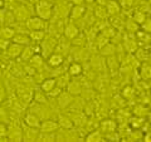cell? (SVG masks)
Instances as JSON below:
<instances>
[{"mask_svg": "<svg viewBox=\"0 0 151 142\" xmlns=\"http://www.w3.org/2000/svg\"><path fill=\"white\" fill-rule=\"evenodd\" d=\"M8 133V130H6V126L4 125V123H0V138L1 137H4Z\"/></svg>", "mask_w": 151, "mask_h": 142, "instance_id": "obj_31", "label": "cell"}, {"mask_svg": "<svg viewBox=\"0 0 151 142\" xmlns=\"http://www.w3.org/2000/svg\"><path fill=\"white\" fill-rule=\"evenodd\" d=\"M14 35H15V33H14V30L10 29V28H4V29L0 32V37L5 38V39H10Z\"/></svg>", "mask_w": 151, "mask_h": 142, "instance_id": "obj_22", "label": "cell"}, {"mask_svg": "<svg viewBox=\"0 0 151 142\" xmlns=\"http://www.w3.org/2000/svg\"><path fill=\"white\" fill-rule=\"evenodd\" d=\"M113 45H111V44H106L105 47H102V54H106V55H111V54H113Z\"/></svg>", "mask_w": 151, "mask_h": 142, "instance_id": "obj_26", "label": "cell"}, {"mask_svg": "<svg viewBox=\"0 0 151 142\" xmlns=\"http://www.w3.org/2000/svg\"><path fill=\"white\" fill-rule=\"evenodd\" d=\"M142 123H144V120L137 118V117H136V118H131V120H130V125H131L132 128H140Z\"/></svg>", "mask_w": 151, "mask_h": 142, "instance_id": "obj_24", "label": "cell"}, {"mask_svg": "<svg viewBox=\"0 0 151 142\" xmlns=\"http://www.w3.org/2000/svg\"><path fill=\"white\" fill-rule=\"evenodd\" d=\"M141 28L144 29V32H151V19H146V20L141 24Z\"/></svg>", "mask_w": 151, "mask_h": 142, "instance_id": "obj_30", "label": "cell"}, {"mask_svg": "<svg viewBox=\"0 0 151 142\" xmlns=\"http://www.w3.org/2000/svg\"><path fill=\"white\" fill-rule=\"evenodd\" d=\"M57 127H58V123L52 120H47L40 123V130L42 132H45V133H53L57 130Z\"/></svg>", "mask_w": 151, "mask_h": 142, "instance_id": "obj_5", "label": "cell"}, {"mask_svg": "<svg viewBox=\"0 0 151 142\" xmlns=\"http://www.w3.org/2000/svg\"><path fill=\"white\" fill-rule=\"evenodd\" d=\"M68 72H69V74H70V75H74V77H77V75L82 74V72H83V68H82V65L79 64V63L74 62V63H72V64L69 65Z\"/></svg>", "mask_w": 151, "mask_h": 142, "instance_id": "obj_12", "label": "cell"}, {"mask_svg": "<svg viewBox=\"0 0 151 142\" xmlns=\"http://www.w3.org/2000/svg\"><path fill=\"white\" fill-rule=\"evenodd\" d=\"M84 0H72V3L74 4V5H82Z\"/></svg>", "mask_w": 151, "mask_h": 142, "instance_id": "obj_35", "label": "cell"}, {"mask_svg": "<svg viewBox=\"0 0 151 142\" xmlns=\"http://www.w3.org/2000/svg\"><path fill=\"white\" fill-rule=\"evenodd\" d=\"M59 125L62 126L63 128H72L73 122L70 121L68 117H65V116H60V117H59Z\"/></svg>", "mask_w": 151, "mask_h": 142, "instance_id": "obj_19", "label": "cell"}, {"mask_svg": "<svg viewBox=\"0 0 151 142\" xmlns=\"http://www.w3.org/2000/svg\"><path fill=\"white\" fill-rule=\"evenodd\" d=\"M125 47L127 48V50H129V52L136 50V43H135V42H132L131 39H127V40L125 42Z\"/></svg>", "mask_w": 151, "mask_h": 142, "instance_id": "obj_28", "label": "cell"}, {"mask_svg": "<svg viewBox=\"0 0 151 142\" xmlns=\"http://www.w3.org/2000/svg\"><path fill=\"white\" fill-rule=\"evenodd\" d=\"M10 44L9 43V40H6V39H1L0 38V48L1 49H5V48H8V45Z\"/></svg>", "mask_w": 151, "mask_h": 142, "instance_id": "obj_32", "label": "cell"}, {"mask_svg": "<svg viewBox=\"0 0 151 142\" xmlns=\"http://www.w3.org/2000/svg\"><path fill=\"white\" fill-rule=\"evenodd\" d=\"M25 123L32 127V128H38V127H40V122H39V118L34 115H27L25 116Z\"/></svg>", "mask_w": 151, "mask_h": 142, "instance_id": "obj_7", "label": "cell"}, {"mask_svg": "<svg viewBox=\"0 0 151 142\" xmlns=\"http://www.w3.org/2000/svg\"><path fill=\"white\" fill-rule=\"evenodd\" d=\"M106 9L108 11V15L115 16V15H119L120 14L121 5H120L119 1H116V0H110V1L106 4Z\"/></svg>", "mask_w": 151, "mask_h": 142, "instance_id": "obj_4", "label": "cell"}, {"mask_svg": "<svg viewBox=\"0 0 151 142\" xmlns=\"http://www.w3.org/2000/svg\"><path fill=\"white\" fill-rule=\"evenodd\" d=\"M110 1V0H96V3L98 5H102V6H106V4Z\"/></svg>", "mask_w": 151, "mask_h": 142, "instance_id": "obj_33", "label": "cell"}, {"mask_svg": "<svg viewBox=\"0 0 151 142\" xmlns=\"http://www.w3.org/2000/svg\"><path fill=\"white\" fill-rule=\"evenodd\" d=\"M35 11L38 14V16L44 19V20H49L52 16V4L45 0H38L35 3Z\"/></svg>", "mask_w": 151, "mask_h": 142, "instance_id": "obj_1", "label": "cell"}, {"mask_svg": "<svg viewBox=\"0 0 151 142\" xmlns=\"http://www.w3.org/2000/svg\"><path fill=\"white\" fill-rule=\"evenodd\" d=\"M68 92L70 94H79L81 93V86L78 82H70L68 84Z\"/></svg>", "mask_w": 151, "mask_h": 142, "instance_id": "obj_17", "label": "cell"}, {"mask_svg": "<svg viewBox=\"0 0 151 142\" xmlns=\"http://www.w3.org/2000/svg\"><path fill=\"white\" fill-rule=\"evenodd\" d=\"M86 3H88V4H91V3H93V1H96V0H84Z\"/></svg>", "mask_w": 151, "mask_h": 142, "instance_id": "obj_37", "label": "cell"}, {"mask_svg": "<svg viewBox=\"0 0 151 142\" xmlns=\"http://www.w3.org/2000/svg\"><path fill=\"white\" fill-rule=\"evenodd\" d=\"M23 49H24V48L22 47V44L12 43V44L8 45V48H6V54L10 57V58H17V57L22 55Z\"/></svg>", "mask_w": 151, "mask_h": 142, "instance_id": "obj_3", "label": "cell"}, {"mask_svg": "<svg viewBox=\"0 0 151 142\" xmlns=\"http://www.w3.org/2000/svg\"><path fill=\"white\" fill-rule=\"evenodd\" d=\"M29 1H32V3H37L38 0H29Z\"/></svg>", "mask_w": 151, "mask_h": 142, "instance_id": "obj_38", "label": "cell"}, {"mask_svg": "<svg viewBox=\"0 0 151 142\" xmlns=\"http://www.w3.org/2000/svg\"><path fill=\"white\" fill-rule=\"evenodd\" d=\"M134 20L137 23V24H142V23L146 20V15L142 13V11H136L135 14H134Z\"/></svg>", "mask_w": 151, "mask_h": 142, "instance_id": "obj_23", "label": "cell"}, {"mask_svg": "<svg viewBox=\"0 0 151 142\" xmlns=\"http://www.w3.org/2000/svg\"><path fill=\"white\" fill-rule=\"evenodd\" d=\"M13 42L14 43H18V44H22V45H27V44H29V37L28 35H24V34H15L13 38Z\"/></svg>", "mask_w": 151, "mask_h": 142, "instance_id": "obj_14", "label": "cell"}, {"mask_svg": "<svg viewBox=\"0 0 151 142\" xmlns=\"http://www.w3.org/2000/svg\"><path fill=\"white\" fill-rule=\"evenodd\" d=\"M27 16H28V11H27V8H24V6H20L15 11V18L18 20H24Z\"/></svg>", "mask_w": 151, "mask_h": 142, "instance_id": "obj_20", "label": "cell"}, {"mask_svg": "<svg viewBox=\"0 0 151 142\" xmlns=\"http://www.w3.org/2000/svg\"><path fill=\"white\" fill-rule=\"evenodd\" d=\"M86 141L87 142H100V141H102V133L100 131H93V132H91L88 136H86Z\"/></svg>", "mask_w": 151, "mask_h": 142, "instance_id": "obj_15", "label": "cell"}, {"mask_svg": "<svg viewBox=\"0 0 151 142\" xmlns=\"http://www.w3.org/2000/svg\"><path fill=\"white\" fill-rule=\"evenodd\" d=\"M134 4H135V0H120L121 8H125V9L132 8V5H134Z\"/></svg>", "mask_w": 151, "mask_h": 142, "instance_id": "obj_27", "label": "cell"}, {"mask_svg": "<svg viewBox=\"0 0 151 142\" xmlns=\"http://www.w3.org/2000/svg\"><path fill=\"white\" fill-rule=\"evenodd\" d=\"M116 122L112 121V120H106V121H102L101 123V130L105 132L106 135L108 133H112V132H116Z\"/></svg>", "mask_w": 151, "mask_h": 142, "instance_id": "obj_6", "label": "cell"}, {"mask_svg": "<svg viewBox=\"0 0 151 142\" xmlns=\"http://www.w3.org/2000/svg\"><path fill=\"white\" fill-rule=\"evenodd\" d=\"M94 13H96V16L98 18H106L108 15L106 6H102V5H98L97 9H94Z\"/></svg>", "mask_w": 151, "mask_h": 142, "instance_id": "obj_21", "label": "cell"}, {"mask_svg": "<svg viewBox=\"0 0 151 142\" xmlns=\"http://www.w3.org/2000/svg\"><path fill=\"white\" fill-rule=\"evenodd\" d=\"M43 20L44 19H42L39 16L29 18L28 19V22H27V28L28 29H30V30H40V29H43V28L45 27Z\"/></svg>", "mask_w": 151, "mask_h": 142, "instance_id": "obj_2", "label": "cell"}, {"mask_svg": "<svg viewBox=\"0 0 151 142\" xmlns=\"http://www.w3.org/2000/svg\"><path fill=\"white\" fill-rule=\"evenodd\" d=\"M84 11H86L84 6H82V5H74L72 8V10H70V18H72V19H79L84 14Z\"/></svg>", "mask_w": 151, "mask_h": 142, "instance_id": "obj_11", "label": "cell"}, {"mask_svg": "<svg viewBox=\"0 0 151 142\" xmlns=\"http://www.w3.org/2000/svg\"><path fill=\"white\" fill-rule=\"evenodd\" d=\"M47 62H48V64L50 67H58V65H60L63 63V57L60 54H52Z\"/></svg>", "mask_w": 151, "mask_h": 142, "instance_id": "obj_8", "label": "cell"}, {"mask_svg": "<svg viewBox=\"0 0 151 142\" xmlns=\"http://www.w3.org/2000/svg\"><path fill=\"white\" fill-rule=\"evenodd\" d=\"M44 35H45V33L43 30H32L30 39L34 40V42H40L44 38Z\"/></svg>", "mask_w": 151, "mask_h": 142, "instance_id": "obj_18", "label": "cell"}, {"mask_svg": "<svg viewBox=\"0 0 151 142\" xmlns=\"http://www.w3.org/2000/svg\"><path fill=\"white\" fill-rule=\"evenodd\" d=\"M122 96H124L125 98H131L132 96H134V91H132V88L131 87H125L124 88V91H122Z\"/></svg>", "mask_w": 151, "mask_h": 142, "instance_id": "obj_29", "label": "cell"}, {"mask_svg": "<svg viewBox=\"0 0 151 142\" xmlns=\"http://www.w3.org/2000/svg\"><path fill=\"white\" fill-rule=\"evenodd\" d=\"M55 83H57V80L55 79H45L43 83H42V91L45 92V93H49L50 91H53L54 87H55Z\"/></svg>", "mask_w": 151, "mask_h": 142, "instance_id": "obj_9", "label": "cell"}, {"mask_svg": "<svg viewBox=\"0 0 151 142\" xmlns=\"http://www.w3.org/2000/svg\"><path fill=\"white\" fill-rule=\"evenodd\" d=\"M29 63H30V65L33 68H39L42 64H43V58H42L40 55H38V54H35V55H33L32 58H30V60H29Z\"/></svg>", "mask_w": 151, "mask_h": 142, "instance_id": "obj_16", "label": "cell"}, {"mask_svg": "<svg viewBox=\"0 0 151 142\" xmlns=\"http://www.w3.org/2000/svg\"><path fill=\"white\" fill-rule=\"evenodd\" d=\"M72 102V97H70V93H60V96H59V99H58V105L64 108V107H67L69 103Z\"/></svg>", "mask_w": 151, "mask_h": 142, "instance_id": "obj_10", "label": "cell"}, {"mask_svg": "<svg viewBox=\"0 0 151 142\" xmlns=\"http://www.w3.org/2000/svg\"><path fill=\"white\" fill-rule=\"evenodd\" d=\"M4 6V0H0V9Z\"/></svg>", "mask_w": 151, "mask_h": 142, "instance_id": "obj_36", "label": "cell"}, {"mask_svg": "<svg viewBox=\"0 0 151 142\" xmlns=\"http://www.w3.org/2000/svg\"><path fill=\"white\" fill-rule=\"evenodd\" d=\"M144 140H145L146 142H151V132H149V133H146V135L144 136Z\"/></svg>", "mask_w": 151, "mask_h": 142, "instance_id": "obj_34", "label": "cell"}, {"mask_svg": "<svg viewBox=\"0 0 151 142\" xmlns=\"http://www.w3.org/2000/svg\"><path fill=\"white\" fill-rule=\"evenodd\" d=\"M35 50H33V48H30V47H27V48L23 49V53H22V57L24 59H30L33 57V53H34Z\"/></svg>", "mask_w": 151, "mask_h": 142, "instance_id": "obj_25", "label": "cell"}, {"mask_svg": "<svg viewBox=\"0 0 151 142\" xmlns=\"http://www.w3.org/2000/svg\"><path fill=\"white\" fill-rule=\"evenodd\" d=\"M77 34H78V29H77V27H76V25L68 24L67 27H65V29H64V35L67 37V38L72 39V38H74Z\"/></svg>", "mask_w": 151, "mask_h": 142, "instance_id": "obj_13", "label": "cell"}]
</instances>
